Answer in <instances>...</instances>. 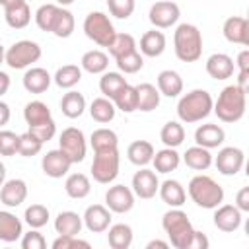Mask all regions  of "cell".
<instances>
[{"instance_id": "6da1fadb", "label": "cell", "mask_w": 249, "mask_h": 249, "mask_svg": "<svg viewBox=\"0 0 249 249\" xmlns=\"http://www.w3.org/2000/svg\"><path fill=\"white\" fill-rule=\"evenodd\" d=\"M245 109H247V93L241 88H237L235 84L226 86L212 105V111L224 123L241 121L245 115Z\"/></svg>"}, {"instance_id": "7a4b0ae2", "label": "cell", "mask_w": 249, "mask_h": 249, "mask_svg": "<svg viewBox=\"0 0 249 249\" xmlns=\"http://www.w3.org/2000/svg\"><path fill=\"white\" fill-rule=\"evenodd\" d=\"M175 56L181 62H196L202 56V33L193 23H179L173 33Z\"/></svg>"}, {"instance_id": "3957f363", "label": "cell", "mask_w": 249, "mask_h": 249, "mask_svg": "<svg viewBox=\"0 0 249 249\" xmlns=\"http://www.w3.org/2000/svg\"><path fill=\"white\" fill-rule=\"evenodd\" d=\"M214 99L206 89H191L177 103V117L181 123H200L212 113Z\"/></svg>"}, {"instance_id": "277c9868", "label": "cell", "mask_w": 249, "mask_h": 249, "mask_svg": "<svg viewBox=\"0 0 249 249\" xmlns=\"http://www.w3.org/2000/svg\"><path fill=\"white\" fill-rule=\"evenodd\" d=\"M161 228L169 237V245H173L175 249H189L191 239L195 235V228L181 208L167 210L161 218Z\"/></svg>"}, {"instance_id": "5b68a950", "label": "cell", "mask_w": 249, "mask_h": 249, "mask_svg": "<svg viewBox=\"0 0 249 249\" xmlns=\"http://www.w3.org/2000/svg\"><path fill=\"white\" fill-rule=\"evenodd\" d=\"M189 196L191 200L206 210H214L216 206H220L224 202V189L222 185H218L210 175H195L189 181Z\"/></svg>"}, {"instance_id": "8992f818", "label": "cell", "mask_w": 249, "mask_h": 249, "mask_svg": "<svg viewBox=\"0 0 249 249\" xmlns=\"http://www.w3.org/2000/svg\"><path fill=\"white\" fill-rule=\"evenodd\" d=\"M93 154L95 156L91 161V177L101 185L113 183L119 175V165H121L119 148L101 150V152H93Z\"/></svg>"}, {"instance_id": "52a82bcc", "label": "cell", "mask_w": 249, "mask_h": 249, "mask_svg": "<svg viewBox=\"0 0 249 249\" xmlns=\"http://www.w3.org/2000/svg\"><path fill=\"white\" fill-rule=\"evenodd\" d=\"M84 33L99 47H109L113 37L117 35L111 19L103 12H89L84 19Z\"/></svg>"}, {"instance_id": "ba28073f", "label": "cell", "mask_w": 249, "mask_h": 249, "mask_svg": "<svg viewBox=\"0 0 249 249\" xmlns=\"http://www.w3.org/2000/svg\"><path fill=\"white\" fill-rule=\"evenodd\" d=\"M41 54H43V51H41L39 43L21 39V41H16L6 51L4 62L14 70H23V68H29L33 62H37L41 58Z\"/></svg>"}, {"instance_id": "9c48e42d", "label": "cell", "mask_w": 249, "mask_h": 249, "mask_svg": "<svg viewBox=\"0 0 249 249\" xmlns=\"http://www.w3.org/2000/svg\"><path fill=\"white\" fill-rule=\"evenodd\" d=\"M58 148L70 158L72 163H80L86 158L88 152V144H86V136L80 128L76 126H68L60 132L58 136Z\"/></svg>"}, {"instance_id": "30bf717a", "label": "cell", "mask_w": 249, "mask_h": 249, "mask_svg": "<svg viewBox=\"0 0 249 249\" xmlns=\"http://www.w3.org/2000/svg\"><path fill=\"white\" fill-rule=\"evenodd\" d=\"M181 10L171 0H158L148 12V19L156 29H167L179 21Z\"/></svg>"}, {"instance_id": "8fae6325", "label": "cell", "mask_w": 249, "mask_h": 249, "mask_svg": "<svg viewBox=\"0 0 249 249\" xmlns=\"http://www.w3.org/2000/svg\"><path fill=\"white\" fill-rule=\"evenodd\" d=\"M216 169L226 175V177H231V175H237L241 169H243V163H245V154L241 148L237 146H226L218 152L216 160H212Z\"/></svg>"}, {"instance_id": "7c38bea8", "label": "cell", "mask_w": 249, "mask_h": 249, "mask_svg": "<svg viewBox=\"0 0 249 249\" xmlns=\"http://www.w3.org/2000/svg\"><path fill=\"white\" fill-rule=\"evenodd\" d=\"M105 206L115 214H126L134 206V193L126 185H113L105 193Z\"/></svg>"}, {"instance_id": "4fadbf2b", "label": "cell", "mask_w": 249, "mask_h": 249, "mask_svg": "<svg viewBox=\"0 0 249 249\" xmlns=\"http://www.w3.org/2000/svg\"><path fill=\"white\" fill-rule=\"evenodd\" d=\"M74 163L70 161V158L58 148V150H49L43 160H41V167H43V173L51 179H60L64 175H68L70 167Z\"/></svg>"}, {"instance_id": "5bb4252c", "label": "cell", "mask_w": 249, "mask_h": 249, "mask_svg": "<svg viewBox=\"0 0 249 249\" xmlns=\"http://www.w3.org/2000/svg\"><path fill=\"white\" fill-rule=\"evenodd\" d=\"M158 187H160V179L154 169L142 167L132 175V193L138 198H144V200L154 198L158 193Z\"/></svg>"}, {"instance_id": "9a60e30c", "label": "cell", "mask_w": 249, "mask_h": 249, "mask_svg": "<svg viewBox=\"0 0 249 249\" xmlns=\"http://www.w3.org/2000/svg\"><path fill=\"white\" fill-rule=\"evenodd\" d=\"M241 214L243 212L235 204H220L214 208V226L224 233H231L241 226Z\"/></svg>"}, {"instance_id": "2e32d148", "label": "cell", "mask_w": 249, "mask_h": 249, "mask_svg": "<svg viewBox=\"0 0 249 249\" xmlns=\"http://www.w3.org/2000/svg\"><path fill=\"white\" fill-rule=\"evenodd\" d=\"M222 33L226 37V41L233 43V45H249V19L243 16H231L224 21L222 25Z\"/></svg>"}, {"instance_id": "e0dca14e", "label": "cell", "mask_w": 249, "mask_h": 249, "mask_svg": "<svg viewBox=\"0 0 249 249\" xmlns=\"http://www.w3.org/2000/svg\"><path fill=\"white\" fill-rule=\"evenodd\" d=\"M27 198V183L23 179H8L0 187V202L8 208H18Z\"/></svg>"}, {"instance_id": "ac0fdd59", "label": "cell", "mask_w": 249, "mask_h": 249, "mask_svg": "<svg viewBox=\"0 0 249 249\" xmlns=\"http://www.w3.org/2000/svg\"><path fill=\"white\" fill-rule=\"evenodd\" d=\"M82 220L91 233H101L107 231V228L111 226V210L103 204H91L86 208Z\"/></svg>"}, {"instance_id": "d6986e66", "label": "cell", "mask_w": 249, "mask_h": 249, "mask_svg": "<svg viewBox=\"0 0 249 249\" xmlns=\"http://www.w3.org/2000/svg\"><path fill=\"white\" fill-rule=\"evenodd\" d=\"M233 58L226 53H214L206 58V74L214 80H228L233 76Z\"/></svg>"}, {"instance_id": "ffe728a7", "label": "cell", "mask_w": 249, "mask_h": 249, "mask_svg": "<svg viewBox=\"0 0 249 249\" xmlns=\"http://www.w3.org/2000/svg\"><path fill=\"white\" fill-rule=\"evenodd\" d=\"M226 140V132L220 124H214V123H206V124H200L196 130H195V142L202 148H218L222 146Z\"/></svg>"}, {"instance_id": "44dd1931", "label": "cell", "mask_w": 249, "mask_h": 249, "mask_svg": "<svg viewBox=\"0 0 249 249\" xmlns=\"http://www.w3.org/2000/svg\"><path fill=\"white\" fill-rule=\"evenodd\" d=\"M158 193H160V198L171 208H181L187 200V191L177 179H165L163 183H160Z\"/></svg>"}, {"instance_id": "7402d4cb", "label": "cell", "mask_w": 249, "mask_h": 249, "mask_svg": "<svg viewBox=\"0 0 249 249\" xmlns=\"http://www.w3.org/2000/svg\"><path fill=\"white\" fill-rule=\"evenodd\" d=\"M53 82V76L41 66H29L23 74V88L29 93H45Z\"/></svg>"}, {"instance_id": "603a6c76", "label": "cell", "mask_w": 249, "mask_h": 249, "mask_svg": "<svg viewBox=\"0 0 249 249\" xmlns=\"http://www.w3.org/2000/svg\"><path fill=\"white\" fill-rule=\"evenodd\" d=\"M21 235H23L21 220L8 210H0V241L14 243L21 239Z\"/></svg>"}, {"instance_id": "cb8c5ba5", "label": "cell", "mask_w": 249, "mask_h": 249, "mask_svg": "<svg viewBox=\"0 0 249 249\" xmlns=\"http://www.w3.org/2000/svg\"><path fill=\"white\" fill-rule=\"evenodd\" d=\"M84 220L78 212L72 210H62L54 218V231L58 235H78L82 231Z\"/></svg>"}, {"instance_id": "d4e9b609", "label": "cell", "mask_w": 249, "mask_h": 249, "mask_svg": "<svg viewBox=\"0 0 249 249\" xmlns=\"http://www.w3.org/2000/svg\"><path fill=\"white\" fill-rule=\"evenodd\" d=\"M158 91L165 97H177L183 93V78L175 70H161L158 74Z\"/></svg>"}, {"instance_id": "484cf974", "label": "cell", "mask_w": 249, "mask_h": 249, "mask_svg": "<svg viewBox=\"0 0 249 249\" xmlns=\"http://www.w3.org/2000/svg\"><path fill=\"white\" fill-rule=\"evenodd\" d=\"M154 152L156 150H154L152 142H148V140H134L126 148V158H128L130 163H134L138 167H146L148 163H152Z\"/></svg>"}, {"instance_id": "4316f807", "label": "cell", "mask_w": 249, "mask_h": 249, "mask_svg": "<svg viewBox=\"0 0 249 249\" xmlns=\"http://www.w3.org/2000/svg\"><path fill=\"white\" fill-rule=\"evenodd\" d=\"M152 163H154V171L156 173H171L179 167L181 163V156L175 148H161L158 152H154V158H152Z\"/></svg>"}, {"instance_id": "83f0119b", "label": "cell", "mask_w": 249, "mask_h": 249, "mask_svg": "<svg viewBox=\"0 0 249 249\" xmlns=\"http://www.w3.org/2000/svg\"><path fill=\"white\" fill-rule=\"evenodd\" d=\"M165 51V35L158 29H150L140 37V53L142 56L156 58Z\"/></svg>"}, {"instance_id": "f1b7e54d", "label": "cell", "mask_w": 249, "mask_h": 249, "mask_svg": "<svg viewBox=\"0 0 249 249\" xmlns=\"http://www.w3.org/2000/svg\"><path fill=\"white\" fill-rule=\"evenodd\" d=\"M136 111H142V113H150L154 109H158L160 105V91L154 84H138L136 86Z\"/></svg>"}, {"instance_id": "f546056e", "label": "cell", "mask_w": 249, "mask_h": 249, "mask_svg": "<svg viewBox=\"0 0 249 249\" xmlns=\"http://www.w3.org/2000/svg\"><path fill=\"white\" fill-rule=\"evenodd\" d=\"M183 161L187 167H191L195 171H206L212 165V154L208 148H202L196 144V146L187 148V152L183 154Z\"/></svg>"}, {"instance_id": "4dcf8cb0", "label": "cell", "mask_w": 249, "mask_h": 249, "mask_svg": "<svg viewBox=\"0 0 249 249\" xmlns=\"http://www.w3.org/2000/svg\"><path fill=\"white\" fill-rule=\"evenodd\" d=\"M60 111H62V115L68 117V119H78V117H82L84 111H86V97H84V93L74 91V89L66 91V93L62 95V99H60Z\"/></svg>"}, {"instance_id": "1f68e13d", "label": "cell", "mask_w": 249, "mask_h": 249, "mask_svg": "<svg viewBox=\"0 0 249 249\" xmlns=\"http://www.w3.org/2000/svg\"><path fill=\"white\" fill-rule=\"evenodd\" d=\"M64 191L70 198H86L91 193V183L86 173H70L64 181Z\"/></svg>"}, {"instance_id": "d6a6232c", "label": "cell", "mask_w": 249, "mask_h": 249, "mask_svg": "<svg viewBox=\"0 0 249 249\" xmlns=\"http://www.w3.org/2000/svg\"><path fill=\"white\" fill-rule=\"evenodd\" d=\"M80 68L89 72V74H103L109 68V56L99 49H91V51L82 54Z\"/></svg>"}, {"instance_id": "836d02e7", "label": "cell", "mask_w": 249, "mask_h": 249, "mask_svg": "<svg viewBox=\"0 0 249 249\" xmlns=\"http://www.w3.org/2000/svg\"><path fill=\"white\" fill-rule=\"evenodd\" d=\"M89 115L95 123H101V124H107L115 119L117 115V107L115 103L109 99V97H95L89 105Z\"/></svg>"}, {"instance_id": "e575fe53", "label": "cell", "mask_w": 249, "mask_h": 249, "mask_svg": "<svg viewBox=\"0 0 249 249\" xmlns=\"http://www.w3.org/2000/svg\"><path fill=\"white\" fill-rule=\"evenodd\" d=\"M80 80H82V68L78 64H64L53 76V82L62 89H72L76 84H80Z\"/></svg>"}, {"instance_id": "d590c367", "label": "cell", "mask_w": 249, "mask_h": 249, "mask_svg": "<svg viewBox=\"0 0 249 249\" xmlns=\"http://www.w3.org/2000/svg\"><path fill=\"white\" fill-rule=\"evenodd\" d=\"M107 241L113 249H128L132 245V228L128 224H115L107 228Z\"/></svg>"}, {"instance_id": "8d00e7d4", "label": "cell", "mask_w": 249, "mask_h": 249, "mask_svg": "<svg viewBox=\"0 0 249 249\" xmlns=\"http://www.w3.org/2000/svg\"><path fill=\"white\" fill-rule=\"evenodd\" d=\"M4 19H6V23L12 29H23V27H27L29 21H31V10H29L27 2L18 4V6H12V8H6L4 10Z\"/></svg>"}, {"instance_id": "74e56055", "label": "cell", "mask_w": 249, "mask_h": 249, "mask_svg": "<svg viewBox=\"0 0 249 249\" xmlns=\"http://www.w3.org/2000/svg\"><path fill=\"white\" fill-rule=\"evenodd\" d=\"M23 119L27 123V126H33V124H41V123H47L53 119L51 115V109L47 103L35 99V101H29L23 109Z\"/></svg>"}, {"instance_id": "f35d334b", "label": "cell", "mask_w": 249, "mask_h": 249, "mask_svg": "<svg viewBox=\"0 0 249 249\" xmlns=\"http://www.w3.org/2000/svg\"><path fill=\"white\" fill-rule=\"evenodd\" d=\"M89 144L93 148V152H101V150H113L119 148V136L115 130L111 128H95L89 136Z\"/></svg>"}, {"instance_id": "ab89813d", "label": "cell", "mask_w": 249, "mask_h": 249, "mask_svg": "<svg viewBox=\"0 0 249 249\" xmlns=\"http://www.w3.org/2000/svg\"><path fill=\"white\" fill-rule=\"evenodd\" d=\"M160 140L167 148H177L185 140V128L179 121H167L160 130Z\"/></svg>"}, {"instance_id": "60d3db41", "label": "cell", "mask_w": 249, "mask_h": 249, "mask_svg": "<svg viewBox=\"0 0 249 249\" xmlns=\"http://www.w3.org/2000/svg\"><path fill=\"white\" fill-rule=\"evenodd\" d=\"M60 8L62 6H58V4H43V6H39L37 12H35V23H37V27L41 31L51 33L53 31V25H54V21L58 18Z\"/></svg>"}, {"instance_id": "b9f144b4", "label": "cell", "mask_w": 249, "mask_h": 249, "mask_svg": "<svg viewBox=\"0 0 249 249\" xmlns=\"http://www.w3.org/2000/svg\"><path fill=\"white\" fill-rule=\"evenodd\" d=\"M113 103H115V107L117 109H121L123 113H132V111H136V103H138V99H136V86H130L128 82L117 91V95L111 99Z\"/></svg>"}, {"instance_id": "7bdbcfd3", "label": "cell", "mask_w": 249, "mask_h": 249, "mask_svg": "<svg viewBox=\"0 0 249 249\" xmlns=\"http://www.w3.org/2000/svg\"><path fill=\"white\" fill-rule=\"evenodd\" d=\"M124 84H126V80H124V76L121 72H107L105 70L101 74V78H99V89H101L103 97H109V99H113L117 95V91Z\"/></svg>"}, {"instance_id": "ee69618b", "label": "cell", "mask_w": 249, "mask_h": 249, "mask_svg": "<svg viewBox=\"0 0 249 249\" xmlns=\"http://www.w3.org/2000/svg\"><path fill=\"white\" fill-rule=\"evenodd\" d=\"M107 49H109V54H111L113 58H119V56H123V54H128V53L136 51L138 45H136V39H134L130 33H117Z\"/></svg>"}, {"instance_id": "f6af8a7d", "label": "cell", "mask_w": 249, "mask_h": 249, "mask_svg": "<svg viewBox=\"0 0 249 249\" xmlns=\"http://www.w3.org/2000/svg\"><path fill=\"white\" fill-rule=\"evenodd\" d=\"M74 27H76L74 14H72L70 10H66V8H60L58 18H56V21H54L51 33H53L54 37H58V39H66V37H70V35L74 33Z\"/></svg>"}, {"instance_id": "bcb514c9", "label": "cell", "mask_w": 249, "mask_h": 249, "mask_svg": "<svg viewBox=\"0 0 249 249\" xmlns=\"http://www.w3.org/2000/svg\"><path fill=\"white\" fill-rule=\"evenodd\" d=\"M49 216H51V214H49V208H47L45 204H39V202L27 206L25 212H23V220H25V224H27L29 228H35V230L47 226Z\"/></svg>"}, {"instance_id": "7dc6e473", "label": "cell", "mask_w": 249, "mask_h": 249, "mask_svg": "<svg viewBox=\"0 0 249 249\" xmlns=\"http://www.w3.org/2000/svg\"><path fill=\"white\" fill-rule=\"evenodd\" d=\"M115 62H117V66H119L121 72H124V74H136V72L142 70V66H144V56H142V53L136 49V51H132V53H128V54H123V56L115 58Z\"/></svg>"}, {"instance_id": "c3c4849f", "label": "cell", "mask_w": 249, "mask_h": 249, "mask_svg": "<svg viewBox=\"0 0 249 249\" xmlns=\"http://www.w3.org/2000/svg\"><path fill=\"white\" fill-rule=\"evenodd\" d=\"M43 150V142L39 138H35L29 130L19 134V144H18V154L23 158H33Z\"/></svg>"}, {"instance_id": "681fc988", "label": "cell", "mask_w": 249, "mask_h": 249, "mask_svg": "<svg viewBox=\"0 0 249 249\" xmlns=\"http://www.w3.org/2000/svg\"><path fill=\"white\" fill-rule=\"evenodd\" d=\"M107 8H109V14L117 19H126L132 16L134 8H136V2L134 0H107Z\"/></svg>"}, {"instance_id": "f907efd6", "label": "cell", "mask_w": 249, "mask_h": 249, "mask_svg": "<svg viewBox=\"0 0 249 249\" xmlns=\"http://www.w3.org/2000/svg\"><path fill=\"white\" fill-rule=\"evenodd\" d=\"M19 134L12 130H0V156H14L18 154Z\"/></svg>"}, {"instance_id": "816d5d0a", "label": "cell", "mask_w": 249, "mask_h": 249, "mask_svg": "<svg viewBox=\"0 0 249 249\" xmlns=\"http://www.w3.org/2000/svg\"><path fill=\"white\" fill-rule=\"evenodd\" d=\"M29 132L45 144V142H49V140H53V138H54V134H56V124H54V121L51 119V121H47V123H41V124H33V126H29Z\"/></svg>"}, {"instance_id": "f5cc1de1", "label": "cell", "mask_w": 249, "mask_h": 249, "mask_svg": "<svg viewBox=\"0 0 249 249\" xmlns=\"http://www.w3.org/2000/svg\"><path fill=\"white\" fill-rule=\"evenodd\" d=\"M21 247L23 249H45L47 247V239L43 237V233L35 228H31L27 233L21 235Z\"/></svg>"}, {"instance_id": "db71d44e", "label": "cell", "mask_w": 249, "mask_h": 249, "mask_svg": "<svg viewBox=\"0 0 249 249\" xmlns=\"http://www.w3.org/2000/svg\"><path fill=\"white\" fill-rule=\"evenodd\" d=\"M51 245L53 249H74V247H89V241L80 239L78 235H58Z\"/></svg>"}, {"instance_id": "11a10c76", "label": "cell", "mask_w": 249, "mask_h": 249, "mask_svg": "<svg viewBox=\"0 0 249 249\" xmlns=\"http://www.w3.org/2000/svg\"><path fill=\"white\" fill-rule=\"evenodd\" d=\"M235 206L241 212H249V187H241L235 195Z\"/></svg>"}, {"instance_id": "9f6ffc18", "label": "cell", "mask_w": 249, "mask_h": 249, "mask_svg": "<svg viewBox=\"0 0 249 249\" xmlns=\"http://www.w3.org/2000/svg\"><path fill=\"white\" fill-rule=\"evenodd\" d=\"M208 245H210L208 237H206L202 231H196V230H195V235H193V239H191L189 249H208Z\"/></svg>"}, {"instance_id": "6f0895ef", "label": "cell", "mask_w": 249, "mask_h": 249, "mask_svg": "<svg viewBox=\"0 0 249 249\" xmlns=\"http://www.w3.org/2000/svg\"><path fill=\"white\" fill-rule=\"evenodd\" d=\"M233 64H237L239 72H249V49H243V51L237 54V60H235Z\"/></svg>"}, {"instance_id": "680465c9", "label": "cell", "mask_w": 249, "mask_h": 249, "mask_svg": "<svg viewBox=\"0 0 249 249\" xmlns=\"http://www.w3.org/2000/svg\"><path fill=\"white\" fill-rule=\"evenodd\" d=\"M10 115H12V113H10V105H8V103H4V101H0V128L8 124Z\"/></svg>"}, {"instance_id": "91938a15", "label": "cell", "mask_w": 249, "mask_h": 249, "mask_svg": "<svg viewBox=\"0 0 249 249\" xmlns=\"http://www.w3.org/2000/svg\"><path fill=\"white\" fill-rule=\"evenodd\" d=\"M237 88H241L245 93L249 91V72H239L237 74V82H235Z\"/></svg>"}, {"instance_id": "94428289", "label": "cell", "mask_w": 249, "mask_h": 249, "mask_svg": "<svg viewBox=\"0 0 249 249\" xmlns=\"http://www.w3.org/2000/svg\"><path fill=\"white\" fill-rule=\"evenodd\" d=\"M8 89H10V76H8L6 72H2V70H0V97H2V95H6V93H8Z\"/></svg>"}, {"instance_id": "6125c7cd", "label": "cell", "mask_w": 249, "mask_h": 249, "mask_svg": "<svg viewBox=\"0 0 249 249\" xmlns=\"http://www.w3.org/2000/svg\"><path fill=\"white\" fill-rule=\"evenodd\" d=\"M156 247H160V249H167V247H169V241L152 239V241H148V243H146V249H156Z\"/></svg>"}, {"instance_id": "be15d7a7", "label": "cell", "mask_w": 249, "mask_h": 249, "mask_svg": "<svg viewBox=\"0 0 249 249\" xmlns=\"http://www.w3.org/2000/svg\"><path fill=\"white\" fill-rule=\"evenodd\" d=\"M25 0H0V6L6 10V8H12V6H18V4H23Z\"/></svg>"}, {"instance_id": "e7e4bbea", "label": "cell", "mask_w": 249, "mask_h": 249, "mask_svg": "<svg viewBox=\"0 0 249 249\" xmlns=\"http://www.w3.org/2000/svg\"><path fill=\"white\" fill-rule=\"evenodd\" d=\"M4 181H6V165L0 161V187H2Z\"/></svg>"}, {"instance_id": "03108f58", "label": "cell", "mask_w": 249, "mask_h": 249, "mask_svg": "<svg viewBox=\"0 0 249 249\" xmlns=\"http://www.w3.org/2000/svg\"><path fill=\"white\" fill-rule=\"evenodd\" d=\"M72 2H74V0H56V4H58V6H70Z\"/></svg>"}, {"instance_id": "003e7915", "label": "cell", "mask_w": 249, "mask_h": 249, "mask_svg": "<svg viewBox=\"0 0 249 249\" xmlns=\"http://www.w3.org/2000/svg\"><path fill=\"white\" fill-rule=\"evenodd\" d=\"M4 56H6V51H4V47H2V43H0V64L4 62Z\"/></svg>"}]
</instances>
